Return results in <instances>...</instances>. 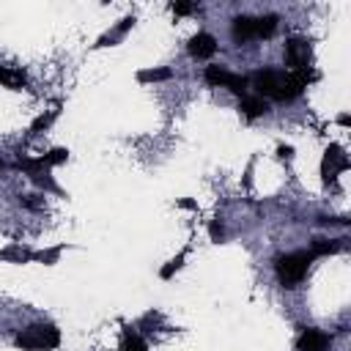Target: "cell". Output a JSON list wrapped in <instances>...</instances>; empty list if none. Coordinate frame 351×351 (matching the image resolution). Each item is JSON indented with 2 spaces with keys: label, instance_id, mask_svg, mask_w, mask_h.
Segmentation results:
<instances>
[{
  "label": "cell",
  "instance_id": "obj_1",
  "mask_svg": "<svg viewBox=\"0 0 351 351\" xmlns=\"http://www.w3.org/2000/svg\"><path fill=\"white\" fill-rule=\"evenodd\" d=\"M315 80V71L310 69H302V71H274V69H263V71H255L252 74V85L258 90V96H269V99H277V101H291L296 99L310 82Z\"/></svg>",
  "mask_w": 351,
  "mask_h": 351
},
{
  "label": "cell",
  "instance_id": "obj_2",
  "mask_svg": "<svg viewBox=\"0 0 351 351\" xmlns=\"http://www.w3.org/2000/svg\"><path fill=\"white\" fill-rule=\"evenodd\" d=\"M277 30V16H236L233 19V38L236 41H252V38H269Z\"/></svg>",
  "mask_w": 351,
  "mask_h": 351
},
{
  "label": "cell",
  "instance_id": "obj_3",
  "mask_svg": "<svg viewBox=\"0 0 351 351\" xmlns=\"http://www.w3.org/2000/svg\"><path fill=\"white\" fill-rule=\"evenodd\" d=\"M313 263V252H288L277 258V277L285 288H296Z\"/></svg>",
  "mask_w": 351,
  "mask_h": 351
},
{
  "label": "cell",
  "instance_id": "obj_4",
  "mask_svg": "<svg viewBox=\"0 0 351 351\" xmlns=\"http://www.w3.org/2000/svg\"><path fill=\"white\" fill-rule=\"evenodd\" d=\"M60 343V332L52 324H36L16 335V346L25 351H52Z\"/></svg>",
  "mask_w": 351,
  "mask_h": 351
},
{
  "label": "cell",
  "instance_id": "obj_5",
  "mask_svg": "<svg viewBox=\"0 0 351 351\" xmlns=\"http://www.w3.org/2000/svg\"><path fill=\"white\" fill-rule=\"evenodd\" d=\"M310 44L304 38H291L285 44V63L293 69V71H302V69H310Z\"/></svg>",
  "mask_w": 351,
  "mask_h": 351
},
{
  "label": "cell",
  "instance_id": "obj_6",
  "mask_svg": "<svg viewBox=\"0 0 351 351\" xmlns=\"http://www.w3.org/2000/svg\"><path fill=\"white\" fill-rule=\"evenodd\" d=\"M348 167V159H346V154L340 151V145H332L329 151H326V156H324V165H321V173H324V181H329V178H335L340 170H346Z\"/></svg>",
  "mask_w": 351,
  "mask_h": 351
},
{
  "label": "cell",
  "instance_id": "obj_7",
  "mask_svg": "<svg viewBox=\"0 0 351 351\" xmlns=\"http://www.w3.org/2000/svg\"><path fill=\"white\" fill-rule=\"evenodd\" d=\"M329 335L326 332H321V329H304L302 332V337H299V343H296V348L299 351H326L329 348Z\"/></svg>",
  "mask_w": 351,
  "mask_h": 351
},
{
  "label": "cell",
  "instance_id": "obj_8",
  "mask_svg": "<svg viewBox=\"0 0 351 351\" xmlns=\"http://www.w3.org/2000/svg\"><path fill=\"white\" fill-rule=\"evenodd\" d=\"M214 52H217V41H214V36H208V33H197V36H192V41H189V55H192V58L206 60V58H211Z\"/></svg>",
  "mask_w": 351,
  "mask_h": 351
},
{
  "label": "cell",
  "instance_id": "obj_9",
  "mask_svg": "<svg viewBox=\"0 0 351 351\" xmlns=\"http://www.w3.org/2000/svg\"><path fill=\"white\" fill-rule=\"evenodd\" d=\"M239 110H241L247 118H258V115H263L269 107H266V99H261V96H241Z\"/></svg>",
  "mask_w": 351,
  "mask_h": 351
},
{
  "label": "cell",
  "instance_id": "obj_10",
  "mask_svg": "<svg viewBox=\"0 0 351 351\" xmlns=\"http://www.w3.org/2000/svg\"><path fill=\"white\" fill-rule=\"evenodd\" d=\"M0 85H8V88H25V85H27V77H25L19 69L0 66Z\"/></svg>",
  "mask_w": 351,
  "mask_h": 351
},
{
  "label": "cell",
  "instance_id": "obj_11",
  "mask_svg": "<svg viewBox=\"0 0 351 351\" xmlns=\"http://www.w3.org/2000/svg\"><path fill=\"white\" fill-rule=\"evenodd\" d=\"M228 77H230V74H228L225 69H219V66H208V69H206V82L214 85V88H225V85H228Z\"/></svg>",
  "mask_w": 351,
  "mask_h": 351
},
{
  "label": "cell",
  "instance_id": "obj_12",
  "mask_svg": "<svg viewBox=\"0 0 351 351\" xmlns=\"http://www.w3.org/2000/svg\"><path fill=\"white\" fill-rule=\"evenodd\" d=\"M247 85H250V80H247V77H241V74H230L225 88H228L230 93H236V96H244V93H247Z\"/></svg>",
  "mask_w": 351,
  "mask_h": 351
},
{
  "label": "cell",
  "instance_id": "obj_13",
  "mask_svg": "<svg viewBox=\"0 0 351 351\" xmlns=\"http://www.w3.org/2000/svg\"><path fill=\"white\" fill-rule=\"evenodd\" d=\"M66 156H69V151L66 148H52L47 156H41L38 162H41V167H52V165H60V162H66Z\"/></svg>",
  "mask_w": 351,
  "mask_h": 351
},
{
  "label": "cell",
  "instance_id": "obj_14",
  "mask_svg": "<svg viewBox=\"0 0 351 351\" xmlns=\"http://www.w3.org/2000/svg\"><path fill=\"white\" fill-rule=\"evenodd\" d=\"M340 250V244H335V241H324V239H315L313 241V255H329V252H337Z\"/></svg>",
  "mask_w": 351,
  "mask_h": 351
},
{
  "label": "cell",
  "instance_id": "obj_15",
  "mask_svg": "<svg viewBox=\"0 0 351 351\" xmlns=\"http://www.w3.org/2000/svg\"><path fill=\"white\" fill-rule=\"evenodd\" d=\"M123 351H148L145 343L140 340V335H134L132 329H126V340H123Z\"/></svg>",
  "mask_w": 351,
  "mask_h": 351
},
{
  "label": "cell",
  "instance_id": "obj_16",
  "mask_svg": "<svg viewBox=\"0 0 351 351\" xmlns=\"http://www.w3.org/2000/svg\"><path fill=\"white\" fill-rule=\"evenodd\" d=\"M137 77H140V82H156V80H167V77H170V69H154V71H140Z\"/></svg>",
  "mask_w": 351,
  "mask_h": 351
},
{
  "label": "cell",
  "instance_id": "obj_17",
  "mask_svg": "<svg viewBox=\"0 0 351 351\" xmlns=\"http://www.w3.org/2000/svg\"><path fill=\"white\" fill-rule=\"evenodd\" d=\"M55 115H58V110H52L49 115H41V118H36V121H33V126H30V132L36 134V132H41V129H47V126L52 123V118H55Z\"/></svg>",
  "mask_w": 351,
  "mask_h": 351
},
{
  "label": "cell",
  "instance_id": "obj_18",
  "mask_svg": "<svg viewBox=\"0 0 351 351\" xmlns=\"http://www.w3.org/2000/svg\"><path fill=\"white\" fill-rule=\"evenodd\" d=\"M181 263H184V252H178V255H176V258H173V261H170V263H167V266L162 269V277L167 280V277H170V274H173V271H176V269L181 266Z\"/></svg>",
  "mask_w": 351,
  "mask_h": 351
},
{
  "label": "cell",
  "instance_id": "obj_19",
  "mask_svg": "<svg viewBox=\"0 0 351 351\" xmlns=\"http://www.w3.org/2000/svg\"><path fill=\"white\" fill-rule=\"evenodd\" d=\"M170 8H173V14H178V16H184V14H192V11H195V5H192V3H173Z\"/></svg>",
  "mask_w": 351,
  "mask_h": 351
},
{
  "label": "cell",
  "instance_id": "obj_20",
  "mask_svg": "<svg viewBox=\"0 0 351 351\" xmlns=\"http://www.w3.org/2000/svg\"><path fill=\"white\" fill-rule=\"evenodd\" d=\"M208 233H211V239H214V241H219V239H222V228H219L217 222H211V228H208Z\"/></svg>",
  "mask_w": 351,
  "mask_h": 351
},
{
  "label": "cell",
  "instance_id": "obj_21",
  "mask_svg": "<svg viewBox=\"0 0 351 351\" xmlns=\"http://www.w3.org/2000/svg\"><path fill=\"white\" fill-rule=\"evenodd\" d=\"M293 154V148H288V145H280V156L285 159V156H291Z\"/></svg>",
  "mask_w": 351,
  "mask_h": 351
},
{
  "label": "cell",
  "instance_id": "obj_22",
  "mask_svg": "<svg viewBox=\"0 0 351 351\" xmlns=\"http://www.w3.org/2000/svg\"><path fill=\"white\" fill-rule=\"evenodd\" d=\"M0 170H3V162H0Z\"/></svg>",
  "mask_w": 351,
  "mask_h": 351
}]
</instances>
